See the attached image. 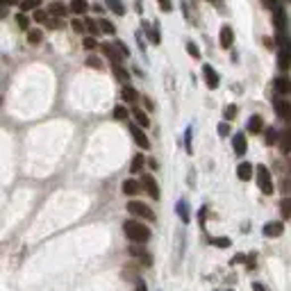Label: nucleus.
Instances as JSON below:
<instances>
[{"label": "nucleus", "mask_w": 291, "mask_h": 291, "mask_svg": "<svg viewBox=\"0 0 291 291\" xmlns=\"http://www.w3.org/2000/svg\"><path fill=\"white\" fill-rule=\"evenodd\" d=\"M123 232L132 243H146L150 239V227H146V223H139V221H125Z\"/></svg>", "instance_id": "nucleus-1"}, {"label": "nucleus", "mask_w": 291, "mask_h": 291, "mask_svg": "<svg viewBox=\"0 0 291 291\" xmlns=\"http://www.w3.org/2000/svg\"><path fill=\"white\" fill-rule=\"evenodd\" d=\"M253 173L257 175V184H259V189H262V194H266V196H271L275 191V187H273V178H271V171L264 166V164H259L257 168H253Z\"/></svg>", "instance_id": "nucleus-2"}, {"label": "nucleus", "mask_w": 291, "mask_h": 291, "mask_svg": "<svg viewBox=\"0 0 291 291\" xmlns=\"http://www.w3.org/2000/svg\"><path fill=\"white\" fill-rule=\"evenodd\" d=\"M128 212L130 214H135V216H139V218H146V221H150V223L155 221V212L146 205V203H139V200L128 203Z\"/></svg>", "instance_id": "nucleus-3"}, {"label": "nucleus", "mask_w": 291, "mask_h": 291, "mask_svg": "<svg viewBox=\"0 0 291 291\" xmlns=\"http://www.w3.org/2000/svg\"><path fill=\"white\" fill-rule=\"evenodd\" d=\"M278 66H280L282 73L289 71V66H291V50H289V41H287L285 34H280V55H278Z\"/></svg>", "instance_id": "nucleus-4"}, {"label": "nucleus", "mask_w": 291, "mask_h": 291, "mask_svg": "<svg viewBox=\"0 0 291 291\" xmlns=\"http://www.w3.org/2000/svg\"><path fill=\"white\" fill-rule=\"evenodd\" d=\"M141 189H144L152 200L159 198V184H157V180L152 178V175H144V178H141Z\"/></svg>", "instance_id": "nucleus-5"}, {"label": "nucleus", "mask_w": 291, "mask_h": 291, "mask_svg": "<svg viewBox=\"0 0 291 291\" xmlns=\"http://www.w3.org/2000/svg\"><path fill=\"white\" fill-rule=\"evenodd\" d=\"M100 53H103L105 57H107V60L112 62L114 66H116V64H121V62L125 60L123 55L119 53V48H116V46H112V43H103V46H100Z\"/></svg>", "instance_id": "nucleus-6"}, {"label": "nucleus", "mask_w": 291, "mask_h": 291, "mask_svg": "<svg viewBox=\"0 0 291 291\" xmlns=\"http://www.w3.org/2000/svg\"><path fill=\"white\" fill-rule=\"evenodd\" d=\"M130 135H132V139H135V144L139 146V148H146V150L150 148V141H148L146 132H144V130H141L137 123H132V125H130Z\"/></svg>", "instance_id": "nucleus-7"}, {"label": "nucleus", "mask_w": 291, "mask_h": 291, "mask_svg": "<svg viewBox=\"0 0 291 291\" xmlns=\"http://www.w3.org/2000/svg\"><path fill=\"white\" fill-rule=\"evenodd\" d=\"M203 73H205V82H207V86H210V89H216V86H218V73H216L214 69H212L210 64H205L203 66Z\"/></svg>", "instance_id": "nucleus-8"}, {"label": "nucleus", "mask_w": 291, "mask_h": 291, "mask_svg": "<svg viewBox=\"0 0 291 291\" xmlns=\"http://www.w3.org/2000/svg\"><path fill=\"white\" fill-rule=\"evenodd\" d=\"M275 27H278V32L280 34H285V30H287V11H285V7H275Z\"/></svg>", "instance_id": "nucleus-9"}, {"label": "nucleus", "mask_w": 291, "mask_h": 291, "mask_svg": "<svg viewBox=\"0 0 291 291\" xmlns=\"http://www.w3.org/2000/svg\"><path fill=\"white\" fill-rule=\"evenodd\" d=\"M273 86H275V91H278V93H282V96H287V93H291V82H289V77H287V75L275 77Z\"/></svg>", "instance_id": "nucleus-10"}, {"label": "nucleus", "mask_w": 291, "mask_h": 291, "mask_svg": "<svg viewBox=\"0 0 291 291\" xmlns=\"http://www.w3.org/2000/svg\"><path fill=\"white\" fill-rule=\"evenodd\" d=\"M232 148H234V152H237V155H243V152H246V148H248V146H246V135L237 132V135L232 137Z\"/></svg>", "instance_id": "nucleus-11"}, {"label": "nucleus", "mask_w": 291, "mask_h": 291, "mask_svg": "<svg viewBox=\"0 0 291 291\" xmlns=\"http://www.w3.org/2000/svg\"><path fill=\"white\" fill-rule=\"evenodd\" d=\"M282 232H285V225H282V223H278V221L266 223V225H264V237H280Z\"/></svg>", "instance_id": "nucleus-12"}, {"label": "nucleus", "mask_w": 291, "mask_h": 291, "mask_svg": "<svg viewBox=\"0 0 291 291\" xmlns=\"http://www.w3.org/2000/svg\"><path fill=\"white\" fill-rule=\"evenodd\" d=\"M237 175H239V180H243V182H248V180L253 178V164L241 162V164L237 166Z\"/></svg>", "instance_id": "nucleus-13"}, {"label": "nucleus", "mask_w": 291, "mask_h": 291, "mask_svg": "<svg viewBox=\"0 0 291 291\" xmlns=\"http://www.w3.org/2000/svg\"><path fill=\"white\" fill-rule=\"evenodd\" d=\"M232 41H234V32H232L230 25L221 27V46L223 48H232Z\"/></svg>", "instance_id": "nucleus-14"}, {"label": "nucleus", "mask_w": 291, "mask_h": 291, "mask_svg": "<svg viewBox=\"0 0 291 291\" xmlns=\"http://www.w3.org/2000/svg\"><path fill=\"white\" fill-rule=\"evenodd\" d=\"M66 14H69V7L60 5V0H53V5L48 7V16H60V18H64Z\"/></svg>", "instance_id": "nucleus-15"}, {"label": "nucleus", "mask_w": 291, "mask_h": 291, "mask_svg": "<svg viewBox=\"0 0 291 291\" xmlns=\"http://www.w3.org/2000/svg\"><path fill=\"white\" fill-rule=\"evenodd\" d=\"M130 255H135V257H139L144 264H150L152 259H150V255L146 253V248H141V243H135L132 248H130Z\"/></svg>", "instance_id": "nucleus-16"}, {"label": "nucleus", "mask_w": 291, "mask_h": 291, "mask_svg": "<svg viewBox=\"0 0 291 291\" xmlns=\"http://www.w3.org/2000/svg\"><path fill=\"white\" fill-rule=\"evenodd\" d=\"M105 7H107L109 11H114L116 16H123V14H125L123 0H105Z\"/></svg>", "instance_id": "nucleus-17"}, {"label": "nucleus", "mask_w": 291, "mask_h": 291, "mask_svg": "<svg viewBox=\"0 0 291 291\" xmlns=\"http://www.w3.org/2000/svg\"><path fill=\"white\" fill-rule=\"evenodd\" d=\"M121 96H123V100H125V103H130V105L139 100V93H137V89H135V86H130V84H125V86H123Z\"/></svg>", "instance_id": "nucleus-18"}, {"label": "nucleus", "mask_w": 291, "mask_h": 291, "mask_svg": "<svg viewBox=\"0 0 291 291\" xmlns=\"http://www.w3.org/2000/svg\"><path fill=\"white\" fill-rule=\"evenodd\" d=\"M141 191V182H137V180H125L123 182V194L125 196H137Z\"/></svg>", "instance_id": "nucleus-19"}, {"label": "nucleus", "mask_w": 291, "mask_h": 291, "mask_svg": "<svg viewBox=\"0 0 291 291\" xmlns=\"http://www.w3.org/2000/svg\"><path fill=\"white\" fill-rule=\"evenodd\" d=\"M264 130V121H262V116H250L248 121V132L250 135H259Z\"/></svg>", "instance_id": "nucleus-20"}, {"label": "nucleus", "mask_w": 291, "mask_h": 291, "mask_svg": "<svg viewBox=\"0 0 291 291\" xmlns=\"http://www.w3.org/2000/svg\"><path fill=\"white\" fill-rule=\"evenodd\" d=\"M275 109H278L280 119H289L291 116V103H287V100H275Z\"/></svg>", "instance_id": "nucleus-21"}, {"label": "nucleus", "mask_w": 291, "mask_h": 291, "mask_svg": "<svg viewBox=\"0 0 291 291\" xmlns=\"http://www.w3.org/2000/svg\"><path fill=\"white\" fill-rule=\"evenodd\" d=\"M132 116H135V121H137V125H139V128H148V125H150L148 114L141 112V109H132Z\"/></svg>", "instance_id": "nucleus-22"}, {"label": "nucleus", "mask_w": 291, "mask_h": 291, "mask_svg": "<svg viewBox=\"0 0 291 291\" xmlns=\"http://www.w3.org/2000/svg\"><path fill=\"white\" fill-rule=\"evenodd\" d=\"M280 150L285 152V155H289V150H291V130H285V132H282V137H280Z\"/></svg>", "instance_id": "nucleus-23"}, {"label": "nucleus", "mask_w": 291, "mask_h": 291, "mask_svg": "<svg viewBox=\"0 0 291 291\" xmlns=\"http://www.w3.org/2000/svg\"><path fill=\"white\" fill-rule=\"evenodd\" d=\"M86 9H89L86 0H73L69 5V11H73V14H86Z\"/></svg>", "instance_id": "nucleus-24"}, {"label": "nucleus", "mask_w": 291, "mask_h": 291, "mask_svg": "<svg viewBox=\"0 0 291 291\" xmlns=\"http://www.w3.org/2000/svg\"><path fill=\"white\" fill-rule=\"evenodd\" d=\"M27 41L32 43V46H39L43 41V32L41 30H27Z\"/></svg>", "instance_id": "nucleus-25"}, {"label": "nucleus", "mask_w": 291, "mask_h": 291, "mask_svg": "<svg viewBox=\"0 0 291 291\" xmlns=\"http://www.w3.org/2000/svg\"><path fill=\"white\" fill-rule=\"evenodd\" d=\"M46 27H48V30H62V27H64V21H62L60 16H48L46 18Z\"/></svg>", "instance_id": "nucleus-26"}, {"label": "nucleus", "mask_w": 291, "mask_h": 291, "mask_svg": "<svg viewBox=\"0 0 291 291\" xmlns=\"http://www.w3.org/2000/svg\"><path fill=\"white\" fill-rule=\"evenodd\" d=\"M84 30H86V32H91V37H98V34H100V27H98V23L91 21V18H86V21H84Z\"/></svg>", "instance_id": "nucleus-27"}, {"label": "nucleus", "mask_w": 291, "mask_h": 291, "mask_svg": "<svg viewBox=\"0 0 291 291\" xmlns=\"http://www.w3.org/2000/svg\"><path fill=\"white\" fill-rule=\"evenodd\" d=\"M96 23H98V27H100V32H105V34H114V32H116V27H114L109 21H105V18H100V21H96Z\"/></svg>", "instance_id": "nucleus-28"}, {"label": "nucleus", "mask_w": 291, "mask_h": 291, "mask_svg": "<svg viewBox=\"0 0 291 291\" xmlns=\"http://www.w3.org/2000/svg\"><path fill=\"white\" fill-rule=\"evenodd\" d=\"M39 5H41V0H23L21 9L23 11H34V9H39Z\"/></svg>", "instance_id": "nucleus-29"}, {"label": "nucleus", "mask_w": 291, "mask_h": 291, "mask_svg": "<svg viewBox=\"0 0 291 291\" xmlns=\"http://www.w3.org/2000/svg\"><path fill=\"white\" fill-rule=\"evenodd\" d=\"M144 164H146L144 155H135V159H132V173H141L144 171Z\"/></svg>", "instance_id": "nucleus-30"}, {"label": "nucleus", "mask_w": 291, "mask_h": 291, "mask_svg": "<svg viewBox=\"0 0 291 291\" xmlns=\"http://www.w3.org/2000/svg\"><path fill=\"white\" fill-rule=\"evenodd\" d=\"M114 75L119 77L121 82H128V80H130V73H128V71H125L121 64H116V66H114Z\"/></svg>", "instance_id": "nucleus-31"}, {"label": "nucleus", "mask_w": 291, "mask_h": 291, "mask_svg": "<svg viewBox=\"0 0 291 291\" xmlns=\"http://www.w3.org/2000/svg\"><path fill=\"white\" fill-rule=\"evenodd\" d=\"M114 119H119V121L128 119V107H125V105H116V107H114Z\"/></svg>", "instance_id": "nucleus-32"}, {"label": "nucleus", "mask_w": 291, "mask_h": 291, "mask_svg": "<svg viewBox=\"0 0 291 291\" xmlns=\"http://www.w3.org/2000/svg\"><path fill=\"white\" fill-rule=\"evenodd\" d=\"M187 53L194 57V60H200V50H198V46H196L194 41H189L187 43Z\"/></svg>", "instance_id": "nucleus-33"}, {"label": "nucleus", "mask_w": 291, "mask_h": 291, "mask_svg": "<svg viewBox=\"0 0 291 291\" xmlns=\"http://www.w3.org/2000/svg\"><path fill=\"white\" fill-rule=\"evenodd\" d=\"M264 141H266V146H273L275 141H278V135H275V130H273V128H269V130H266Z\"/></svg>", "instance_id": "nucleus-34"}, {"label": "nucleus", "mask_w": 291, "mask_h": 291, "mask_svg": "<svg viewBox=\"0 0 291 291\" xmlns=\"http://www.w3.org/2000/svg\"><path fill=\"white\" fill-rule=\"evenodd\" d=\"M237 112H239L237 105H227V107H225V114H223V116H225V121H232L234 116H237Z\"/></svg>", "instance_id": "nucleus-35"}, {"label": "nucleus", "mask_w": 291, "mask_h": 291, "mask_svg": "<svg viewBox=\"0 0 291 291\" xmlns=\"http://www.w3.org/2000/svg\"><path fill=\"white\" fill-rule=\"evenodd\" d=\"M16 25L21 27V30H30V21H27L25 14H18L16 16Z\"/></svg>", "instance_id": "nucleus-36"}, {"label": "nucleus", "mask_w": 291, "mask_h": 291, "mask_svg": "<svg viewBox=\"0 0 291 291\" xmlns=\"http://www.w3.org/2000/svg\"><path fill=\"white\" fill-rule=\"evenodd\" d=\"M291 216V200L285 198L282 200V218H289Z\"/></svg>", "instance_id": "nucleus-37"}, {"label": "nucleus", "mask_w": 291, "mask_h": 291, "mask_svg": "<svg viewBox=\"0 0 291 291\" xmlns=\"http://www.w3.org/2000/svg\"><path fill=\"white\" fill-rule=\"evenodd\" d=\"M46 18H48V11L34 9V23H46Z\"/></svg>", "instance_id": "nucleus-38"}, {"label": "nucleus", "mask_w": 291, "mask_h": 291, "mask_svg": "<svg viewBox=\"0 0 291 291\" xmlns=\"http://www.w3.org/2000/svg\"><path fill=\"white\" fill-rule=\"evenodd\" d=\"M86 66H93V69H103V62L98 60V57H89V60H86Z\"/></svg>", "instance_id": "nucleus-39"}, {"label": "nucleus", "mask_w": 291, "mask_h": 291, "mask_svg": "<svg viewBox=\"0 0 291 291\" xmlns=\"http://www.w3.org/2000/svg\"><path fill=\"white\" fill-rule=\"evenodd\" d=\"M73 30H75V32H86V30H84V21H80V18H73Z\"/></svg>", "instance_id": "nucleus-40"}, {"label": "nucleus", "mask_w": 291, "mask_h": 291, "mask_svg": "<svg viewBox=\"0 0 291 291\" xmlns=\"http://www.w3.org/2000/svg\"><path fill=\"white\" fill-rule=\"evenodd\" d=\"M114 46H116V48H119V53H121V55H123V57H128V55H130L128 46H125V43H123V41H116V43H114Z\"/></svg>", "instance_id": "nucleus-41"}, {"label": "nucleus", "mask_w": 291, "mask_h": 291, "mask_svg": "<svg viewBox=\"0 0 291 291\" xmlns=\"http://www.w3.org/2000/svg\"><path fill=\"white\" fill-rule=\"evenodd\" d=\"M84 48L86 50H93V48H96V39H93V37H86L84 39Z\"/></svg>", "instance_id": "nucleus-42"}, {"label": "nucleus", "mask_w": 291, "mask_h": 291, "mask_svg": "<svg viewBox=\"0 0 291 291\" xmlns=\"http://www.w3.org/2000/svg\"><path fill=\"white\" fill-rule=\"evenodd\" d=\"M218 135H221V137H227V135H230V125H227V123H221V125H218Z\"/></svg>", "instance_id": "nucleus-43"}, {"label": "nucleus", "mask_w": 291, "mask_h": 291, "mask_svg": "<svg viewBox=\"0 0 291 291\" xmlns=\"http://www.w3.org/2000/svg\"><path fill=\"white\" fill-rule=\"evenodd\" d=\"M159 2V7H162L164 11H171L173 9V5H171V0H157Z\"/></svg>", "instance_id": "nucleus-44"}, {"label": "nucleus", "mask_w": 291, "mask_h": 291, "mask_svg": "<svg viewBox=\"0 0 291 291\" xmlns=\"http://www.w3.org/2000/svg\"><path fill=\"white\" fill-rule=\"evenodd\" d=\"M262 5H264L266 9H275V7H278V0H262Z\"/></svg>", "instance_id": "nucleus-45"}, {"label": "nucleus", "mask_w": 291, "mask_h": 291, "mask_svg": "<svg viewBox=\"0 0 291 291\" xmlns=\"http://www.w3.org/2000/svg\"><path fill=\"white\" fill-rule=\"evenodd\" d=\"M214 243H216V246H221V248H227V246H230V239H225V237H223V239H214Z\"/></svg>", "instance_id": "nucleus-46"}, {"label": "nucleus", "mask_w": 291, "mask_h": 291, "mask_svg": "<svg viewBox=\"0 0 291 291\" xmlns=\"http://www.w3.org/2000/svg\"><path fill=\"white\" fill-rule=\"evenodd\" d=\"M11 5H21V0H0V7H11Z\"/></svg>", "instance_id": "nucleus-47"}, {"label": "nucleus", "mask_w": 291, "mask_h": 291, "mask_svg": "<svg viewBox=\"0 0 291 291\" xmlns=\"http://www.w3.org/2000/svg\"><path fill=\"white\" fill-rule=\"evenodd\" d=\"M178 212H180V214H182V218H184V221H187V205H184V203H180V205H178Z\"/></svg>", "instance_id": "nucleus-48"}, {"label": "nucleus", "mask_w": 291, "mask_h": 291, "mask_svg": "<svg viewBox=\"0 0 291 291\" xmlns=\"http://www.w3.org/2000/svg\"><path fill=\"white\" fill-rule=\"evenodd\" d=\"M137 291H148V289H146V282H137Z\"/></svg>", "instance_id": "nucleus-49"}, {"label": "nucleus", "mask_w": 291, "mask_h": 291, "mask_svg": "<svg viewBox=\"0 0 291 291\" xmlns=\"http://www.w3.org/2000/svg\"><path fill=\"white\" fill-rule=\"evenodd\" d=\"M7 16V7H0V18H5Z\"/></svg>", "instance_id": "nucleus-50"}, {"label": "nucleus", "mask_w": 291, "mask_h": 291, "mask_svg": "<svg viewBox=\"0 0 291 291\" xmlns=\"http://www.w3.org/2000/svg\"><path fill=\"white\" fill-rule=\"evenodd\" d=\"M253 291H266L262 285H253Z\"/></svg>", "instance_id": "nucleus-51"}, {"label": "nucleus", "mask_w": 291, "mask_h": 291, "mask_svg": "<svg viewBox=\"0 0 291 291\" xmlns=\"http://www.w3.org/2000/svg\"><path fill=\"white\" fill-rule=\"evenodd\" d=\"M210 2H216V0H210Z\"/></svg>", "instance_id": "nucleus-52"}]
</instances>
